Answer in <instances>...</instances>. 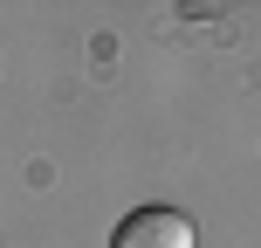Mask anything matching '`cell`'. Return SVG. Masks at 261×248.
<instances>
[{"mask_svg": "<svg viewBox=\"0 0 261 248\" xmlns=\"http://www.w3.org/2000/svg\"><path fill=\"white\" fill-rule=\"evenodd\" d=\"M110 248H199V235H193V221L179 207H138V214L117 221Z\"/></svg>", "mask_w": 261, "mask_h": 248, "instance_id": "obj_1", "label": "cell"}]
</instances>
